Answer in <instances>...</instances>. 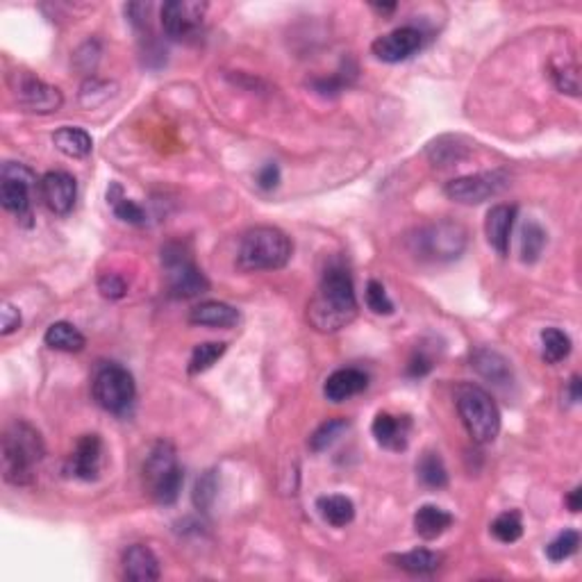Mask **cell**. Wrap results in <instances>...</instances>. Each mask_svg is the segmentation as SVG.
<instances>
[{
  "label": "cell",
  "instance_id": "1",
  "mask_svg": "<svg viewBox=\"0 0 582 582\" xmlns=\"http://www.w3.org/2000/svg\"><path fill=\"white\" fill-rule=\"evenodd\" d=\"M357 316L353 278L341 262H331L307 303V321L319 332H340Z\"/></svg>",
  "mask_w": 582,
  "mask_h": 582
},
{
  "label": "cell",
  "instance_id": "2",
  "mask_svg": "<svg viewBox=\"0 0 582 582\" xmlns=\"http://www.w3.org/2000/svg\"><path fill=\"white\" fill-rule=\"evenodd\" d=\"M44 455L46 446L40 430L25 421L12 423L3 435V478L14 487H30L34 469Z\"/></svg>",
  "mask_w": 582,
  "mask_h": 582
},
{
  "label": "cell",
  "instance_id": "3",
  "mask_svg": "<svg viewBox=\"0 0 582 582\" xmlns=\"http://www.w3.org/2000/svg\"><path fill=\"white\" fill-rule=\"evenodd\" d=\"M289 237L273 225H255L243 233L237 251V269L243 273L278 271L291 260Z\"/></svg>",
  "mask_w": 582,
  "mask_h": 582
},
{
  "label": "cell",
  "instance_id": "4",
  "mask_svg": "<svg viewBox=\"0 0 582 582\" xmlns=\"http://www.w3.org/2000/svg\"><path fill=\"white\" fill-rule=\"evenodd\" d=\"M455 408L473 442L491 444L498 436L500 412L485 389L471 383L460 384L455 389Z\"/></svg>",
  "mask_w": 582,
  "mask_h": 582
},
{
  "label": "cell",
  "instance_id": "5",
  "mask_svg": "<svg viewBox=\"0 0 582 582\" xmlns=\"http://www.w3.org/2000/svg\"><path fill=\"white\" fill-rule=\"evenodd\" d=\"M185 482L182 466L178 464L175 448L169 442H157L146 455L144 485L157 505H173L180 498Z\"/></svg>",
  "mask_w": 582,
  "mask_h": 582
},
{
  "label": "cell",
  "instance_id": "6",
  "mask_svg": "<svg viewBox=\"0 0 582 582\" xmlns=\"http://www.w3.org/2000/svg\"><path fill=\"white\" fill-rule=\"evenodd\" d=\"M469 243L466 228L457 221H436L419 228L410 237V248L419 260H430V262H451L464 252Z\"/></svg>",
  "mask_w": 582,
  "mask_h": 582
},
{
  "label": "cell",
  "instance_id": "7",
  "mask_svg": "<svg viewBox=\"0 0 582 582\" xmlns=\"http://www.w3.org/2000/svg\"><path fill=\"white\" fill-rule=\"evenodd\" d=\"M162 267L166 276V289L173 298H196L209 289V280L191 260L182 243L171 242L162 248Z\"/></svg>",
  "mask_w": 582,
  "mask_h": 582
},
{
  "label": "cell",
  "instance_id": "8",
  "mask_svg": "<svg viewBox=\"0 0 582 582\" xmlns=\"http://www.w3.org/2000/svg\"><path fill=\"white\" fill-rule=\"evenodd\" d=\"M93 401L101 405L105 412L123 414L135 401V378L128 369L119 364H105L96 371L92 383Z\"/></svg>",
  "mask_w": 582,
  "mask_h": 582
},
{
  "label": "cell",
  "instance_id": "9",
  "mask_svg": "<svg viewBox=\"0 0 582 582\" xmlns=\"http://www.w3.org/2000/svg\"><path fill=\"white\" fill-rule=\"evenodd\" d=\"M509 185V175L505 171H485V173L462 175L451 180L444 187V194L462 205H481L498 196Z\"/></svg>",
  "mask_w": 582,
  "mask_h": 582
},
{
  "label": "cell",
  "instance_id": "10",
  "mask_svg": "<svg viewBox=\"0 0 582 582\" xmlns=\"http://www.w3.org/2000/svg\"><path fill=\"white\" fill-rule=\"evenodd\" d=\"M205 12H207V3H198V0H171L162 7V28H164L166 37L175 41L190 40L191 34L198 32L203 25Z\"/></svg>",
  "mask_w": 582,
  "mask_h": 582
},
{
  "label": "cell",
  "instance_id": "11",
  "mask_svg": "<svg viewBox=\"0 0 582 582\" xmlns=\"http://www.w3.org/2000/svg\"><path fill=\"white\" fill-rule=\"evenodd\" d=\"M14 93L19 105L25 112L32 114H53L62 107L64 96L57 87L34 78L32 73H16Z\"/></svg>",
  "mask_w": 582,
  "mask_h": 582
},
{
  "label": "cell",
  "instance_id": "12",
  "mask_svg": "<svg viewBox=\"0 0 582 582\" xmlns=\"http://www.w3.org/2000/svg\"><path fill=\"white\" fill-rule=\"evenodd\" d=\"M421 46H423L421 30L405 25V28H396L392 30V32L378 37V40L371 44V53H374L380 62L398 64L412 57Z\"/></svg>",
  "mask_w": 582,
  "mask_h": 582
},
{
  "label": "cell",
  "instance_id": "13",
  "mask_svg": "<svg viewBox=\"0 0 582 582\" xmlns=\"http://www.w3.org/2000/svg\"><path fill=\"white\" fill-rule=\"evenodd\" d=\"M41 200L57 216H66L78 198V182L66 171H48L40 185Z\"/></svg>",
  "mask_w": 582,
  "mask_h": 582
},
{
  "label": "cell",
  "instance_id": "14",
  "mask_svg": "<svg viewBox=\"0 0 582 582\" xmlns=\"http://www.w3.org/2000/svg\"><path fill=\"white\" fill-rule=\"evenodd\" d=\"M102 469V439L98 435H83L75 444L68 471L84 482L98 481Z\"/></svg>",
  "mask_w": 582,
  "mask_h": 582
},
{
  "label": "cell",
  "instance_id": "15",
  "mask_svg": "<svg viewBox=\"0 0 582 582\" xmlns=\"http://www.w3.org/2000/svg\"><path fill=\"white\" fill-rule=\"evenodd\" d=\"M375 442L387 451H405L410 444V432H412V419L410 417H396L389 412H378L371 426Z\"/></svg>",
  "mask_w": 582,
  "mask_h": 582
},
{
  "label": "cell",
  "instance_id": "16",
  "mask_svg": "<svg viewBox=\"0 0 582 582\" xmlns=\"http://www.w3.org/2000/svg\"><path fill=\"white\" fill-rule=\"evenodd\" d=\"M123 576L130 582H155L160 580V560L144 543H132L123 551Z\"/></svg>",
  "mask_w": 582,
  "mask_h": 582
},
{
  "label": "cell",
  "instance_id": "17",
  "mask_svg": "<svg viewBox=\"0 0 582 582\" xmlns=\"http://www.w3.org/2000/svg\"><path fill=\"white\" fill-rule=\"evenodd\" d=\"M516 221V207L515 205H494L487 212L485 221V234L487 242L491 243L498 255H507L509 252V237H512V228Z\"/></svg>",
  "mask_w": 582,
  "mask_h": 582
},
{
  "label": "cell",
  "instance_id": "18",
  "mask_svg": "<svg viewBox=\"0 0 582 582\" xmlns=\"http://www.w3.org/2000/svg\"><path fill=\"white\" fill-rule=\"evenodd\" d=\"M369 387V375L359 369H340L328 375L323 384V396L332 403H344Z\"/></svg>",
  "mask_w": 582,
  "mask_h": 582
},
{
  "label": "cell",
  "instance_id": "19",
  "mask_svg": "<svg viewBox=\"0 0 582 582\" xmlns=\"http://www.w3.org/2000/svg\"><path fill=\"white\" fill-rule=\"evenodd\" d=\"M239 310L221 301H205L190 312V323L207 328H233L239 323Z\"/></svg>",
  "mask_w": 582,
  "mask_h": 582
},
{
  "label": "cell",
  "instance_id": "20",
  "mask_svg": "<svg viewBox=\"0 0 582 582\" xmlns=\"http://www.w3.org/2000/svg\"><path fill=\"white\" fill-rule=\"evenodd\" d=\"M453 515L446 509L436 507V505H421L414 515V530L421 539L432 542L439 539L453 525Z\"/></svg>",
  "mask_w": 582,
  "mask_h": 582
},
{
  "label": "cell",
  "instance_id": "21",
  "mask_svg": "<svg viewBox=\"0 0 582 582\" xmlns=\"http://www.w3.org/2000/svg\"><path fill=\"white\" fill-rule=\"evenodd\" d=\"M53 144L62 155L73 157V160H83V157L92 155L93 139L87 130L75 126H62L53 135Z\"/></svg>",
  "mask_w": 582,
  "mask_h": 582
},
{
  "label": "cell",
  "instance_id": "22",
  "mask_svg": "<svg viewBox=\"0 0 582 582\" xmlns=\"http://www.w3.org/2000/svg\"><path fill=\"white\" fill-rule=\"evenodd\" d=\"M471 364H473V369H476L482 378L494 384H507L509 380H512V366H509L507 359L500 353H496V350H476V355L471 357Z\"/></svg>",
  "mask_w": 582,
  "mask_h": 582
},
{
  "label": "cell",
  "instance_id": "23",
  "mask_svg": "<svg viewBox=\"0 0 582 582\" xmlns=\"http://www.w3.org/2000/svg\"><path fill=\"white\" fill-rule=\"evenodd\" d=\"M32 190L34 187L28 185V182L3 180L0 182V203H3V207L7 212L14 214L19 221H28V218H32V209H30V191Z\"/></svg>",
  "mask_w": 582,
  "mask_h": 582
},
{
  "label": "cell",
  "instance_id": "24",
  "mask_svg": "<svg viewBox=\"0 0 582 582\" xmlns=\"http://www.w3.org/2000/svg\"><path fill=\"white\" fill-rule=\"evenodd\" d=\"M44 341L48 348L62 350V353H80L87 346L83 332L73 323H66V321H57V323L50 325L44 335Z\"/></svg>",
  "mask_w": 582,
  "mask_h": 582
},
{
  "label": "cell",
  "instance_id": "25",
  "mask_svg": "<svg viewBox=\"0 0 582 582\" xmlns=\"http://www.w3.org/2000/svg\"><path fill=\"white\" fill-rule=\"evenodd\" d=\"M316 509H319L321 519H323L325 524L335 525V528H344V525H348L350 521L355 519L353 500L341 494L321 496V498L316 500Z\"/></svg>",
  "mask_w": 582,
  "mask_h": 582
},
{
  "label": "cell",
  "instance_id": "26",
  "mask_svg": "<svg viewBox=\"0 0 582 582\" xmlns=\"http://www.w3.org/2000/svg\"><path fill=\"white\" fill-rule=\"evenodd\" d=\"M393 562H396L398 569H403V571L412 573V576H430V573H435L436 569L442 567L444 558L439 553H435V551L417 549L410 551V553L396 555Z\"/></svg>",
  "mask_w": 582,
  "mask_h": 582
},
{
  "label": "cell",
  "instance_id": "27",
  "mask_svg": "<svg viewBox=\"0 0 582 582\" xmlns=\"http://www.w3.org/2000/svg\"><path fill=\"white\" fill-rule=\"evenodd\" d=\"M107 203L112 205V212L117 214V218H121V221H126V224L130 225L146 224V212L135 203V200H130L126 194H123L119 182H112L110 190H107Z\"/></svg>",
  "mask_w": 582,
  "mask_h": 582
},
{
  "label": "cell",
  "instance_id": "28",
  "mask_svg": "<svg viewBox=\"0 0 582 582\" xmlns=\"http://www.w3.org/2000/svg\"><path fill=\"white\" fill-rule=\"evenodd\" d=\"M417 473L419 481L423 482L430 489H444L448 485V471L444 466V460L439 457V453L435 451H426L421 455L417 464Z\"/></svg>",
  "mask_w": 582,
  "mask_h": 582
},
{
  "label": "cell",
  "instance_id": "29",
  "mask_svg": "<svg viewBox=\"0 0 582 582\" xmlns=\"http://www.w3.org/2000/svg\"><path fill=\"white\" fill-rule=\"evenodd\" d=\"M225 348H228V344H225V341H205V344H198L194 350H191L190 366H187V371H190L191 375H198V374H203V371L212 369L214 364L224 357Z\"/></svg>",
  "mask_w": 582,
  "mask_h": 582
},
{
  "label": "cell",
  "instance_id": "30",
  "mask_svg": "<svg viewBox=\"0 0 582 582\" xmlns=\"http://www.w3.org/2000/svg\"><path fill=\"white\" fill-rule=\"evenodd\" d=\"M346 430H348V421H346V419L341 417L328 419V421L321 423V426L312 432L310 442H307L310 444V451L314 453L328 451V448H331Z\"/></svg>",
  "mask_w": 582,
  "mask_h": 582
},
{
  "label": "cell",
  "instance_id": "31",
  "mask_svg": "<svg viewBox=\"0 0 582 582\" xmlns=\"http://www.w3.org/2000/svg\"><path fill=\"white\" fill-rule=\"evenodd\" d=\"M542 348H543V359L549 364H558L562 359L569 357L571 353V340H569L567 332H562L560 328H546L542 332Z\"/></svg>",
  "mask_w": 582,
  "mask_h": 582
},
{
  "label": "cell",
  "instance_id": "32",
  "mask_svg": "<svg viewBox=\"0 0 582 582\" xmlns=\"http://www.w3.org/2000/svg\"><path fill=\"white\" fill-rule=\"evenodd\" d=\"M543 246H546V233L542 225L534 221L525 224L521 230V260L525 264H534L543 252Z\"/></svg>",
  "mask_w": 582,
  "mask_h": 582
},
{
  "label": "cell",
  "instance_id": "33",
  "mask_svg": "<svg viewBox=\"0 0 582 582\" xmlns=\"http://www.w3.org/2000/svg\"><path fill=\"white\" fill-rule=\"evenodd\" d=\"M491 534L503 543L519 542L524 534V521H521L519 512H503L491 524Z\"/></svg>",
  "mask_w": 582,
  "mask_h": 582
},
{
  "label": "cell",
  "instance_id": "34",
  "mask_svg": "<svg viewBox=\"0 0 582 582\" xmlns=\"http://www.w3.org/2000/svg\"><path fill=\"white\" fill-rule=\"evenodd\" d=\"M114 84L107 83V80H98V78H89L84 80V84L80 87V102L87 110H93V107L102 105L105 101L114 96Z\"/></svg>",
  "mask_w": 582,
  "mask_h": 582
},
{
  "label": "cell",
  "instance_id": "35",
  "mask_svg": "<svg viewBox=\"0 0 582 582\" xmlns=\"http://www.w3.org/2000/svg\"><path fill=\"white\" fill-rule=\"evenodd\" d=\"M578 546H580V534H578L576 530H564V533H560L558 537L546 546V558H549L551 562H564V560H569L576 553Z\"/></svg>",
  "mask_w": 582,
  "mask_h": 582
},
{
  "label": "cell",
  "instance_id": "36",
  "mask_svg": "<svg viewBox=\"0 0 582 582\" xmlns=\"http://www.w3.org/2000/svg\"><path fill=\"white\" fill-rule=\"evenodd\" d=\"M551 75H553L555 87L562 93H571V96H578L580 93V80H578V66L569 62H553L551 64Z\"/></svg>",
  "mask_w": 582,
  "mask_h": 582
},
{
  "label": "cell",
  "instance_id": "37",
  "mask_svg": "<svg viewBox=\"0 0 582 582\" xmlns=\"http://www.w3.org/2000/svg\"><path fill=\"white\" fill-rule=\"evenodd\" d=\"M216 491H218L216 473H214V471H205L203 476H200L198 481H196L194 494H191L196 509H203V512H205V509L212 507L214 498H216Z\"/></svg>",
  "mask_w": 582,
  "mask_h": 582
},
{
  "label": "cell",
  "instance_id": "38",
  "mask_svg": "<svg viewBox=\"0 0 582 582\" xmlns=\"http://www.w3.org/2000/svg\"><path fill=\"white\" fill-rule=\"evenodd\" d=\"M366 305H369V310L375 312V314H393L392 298L387 296L383 282L378 280H369V285H366Z\"/></svg>",
  "mask_w": 582,
  "mask_h": 582
},
{
  "label": "cell",
  "instance_id": "39",
  "mask_svg": "<svg viewBox=\"0 0 582 582\" xmlns=\"http://www.w3.org/2000/svg\"><path fill=\"white\" fill-rule=\"evenodd\" d=\"M98 291H101V296L110 298V301H121L128 294V282L119 273H102L98 278Z\"/></svg>",
  "mask_w": 582,
  "mask_h": 582
},
{
  "label": "cell",
  "instance_id": "40",
  "mask_svg": "<svg viewBox=\"0 0 582 582\" xmlns=\"http://www.w3.org/2000/svg\"><path fill=\"white\" fill-rule=\"evenodd\" d=\"M350 78H355V73H346L344 75V71H337L331 78L314 80V89L319 93H323V96H337V93H341L348 87Z\"/></svg>",
  "mask_w": 582,
  "mask_h": 582
},
{
  "label": "cell",
  "instance_id": "41",
  "mask_svg": "<svg viewBox=\"0 0 582 582\" xmlns=\"http://www.w3.org/2000/svg\"><path fill=\"white\" fill-rule=\"evenodd\" d=\"M0 178L16 180V182H28V185L32 187L41 185V180H37L34 171L28 169L25 164H19V162H5V164H3V171H0Z\"/></svg>",
  "mask_w": 582,
  "mask_h": 582
},
{
  "label": "cell",
  "instance_id": "42",
  "mask_svg": "<svg viewBox=\"0 0 582 582\" xmlns=\"http://www.w3.org/2000/svg\"><path fill=\"white\" fill-rule=\"evenodd\" d=\"M21 328V312L14 305L5 303L3 312H0V335L7 337Z\"/></svg>",
  "mask_w": 582,
  "mask_h": 582
},
{
  "label": "cell",
  "instance_id": "43",
  "mask_svg": "<svg viewBox=\"0 0 582 582\" xmlns=\"http://www.w3.org/2000/svg\"><path fill=\"white\" fill-rule=\"evenodd\" d=\"M432 366H435V362H432L430 355H426L423 350H417V353H414L412 357H410L408 375H410V378H423V375L430 374Z\"/></svg>",
  "mask_w": 582,
  "mask_h": 582
},
{
  "label": "cell",
  "instance_id": "44",
  "mask_svg": "<svg viewBox=\"0 0 582 582\" xmlns=\"http://www.w3.org/2000/svg\"><path fill=\"white\" fill-rule=\"evenodd\" d=\"M258 185H260V190H264V191H271L280 185V169H278L276 162H269V164H264L262 169H260Z\"/></svg>",
  "mask_w": 582,
  "mask_h": 582
},
{
  "label": "cell",
  "instance_id": "45",
  "mask_svg": "<svg viewBox=\"0 0 582 582\" xmlns=\"http://www.w3.org/2000/svg\"><path fill=\"white\" fill-rule=\"evenodd\" d=\"M567 505H569V509H571L573 515H576V512H580V507H582V489H580V487H576V489H573L571 494L567 496Z\"/></svg>",
  "mask_w": 582,
  "mask_h": 582
},
{
  "label": "cell",
  "instance_id": "46",
  "mask_svg": "<svg viewBox=\"0 0 582 582\" xmlns=\"http://www.w3.org/2000/svg\"><path fill=\"white\" fill-rule=\"evenodd\" d=\"M580 375H573L571 383H569V398H571V403H578L582 396V389H580Z\"/></svg>",
  "mask_w": 582,
  "mask_h": 582
},
{
  "label": "cell",
  "instance_id": "47",
  "mask_svg": "<svg viewBox=\"0 0 582 582\" xmlns=\"http://www.w3.org/2000/svg\"><path fill=\"white\" fill-rule=\"evenodd\" d=\"M374 10L380 12V14H392V12L396 10V5H393V3L392 5H374Z\"/></svg>",
  "mask_w": 582,
  "mask_h": 582
}]
</instances>
